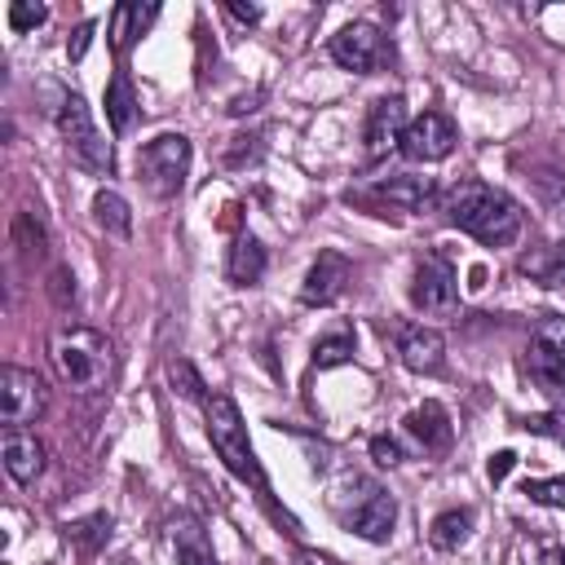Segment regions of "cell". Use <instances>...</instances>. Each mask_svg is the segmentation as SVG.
I'll use <instances>...</instances> for the list:
<instances>
[{"label": "cell", "mask_w": 565, "mask_h": 565, "mask_svg": "<svg viewBox=\"0 0 565 565\" xmlns=\"http://www.w3.org/2000/svg\"><path fill=\"white\" fill-rule=\"evenodd\" d=\"M371 455H375V463H384V468L402 463V446L388 441V437H375V441H371Z\"/></svg>", "instance_id": "d6a6232c"}, {"label": "cell", "mask_w": 565, "mask_h": 565, "mask_svg": "<svg viewBox=\"0 0 565 565\" xmlns=\"http://www.w3.org/2000/svg\"><path fill=\"white\" fill-rule=\"evenodd\" d=\"M455 146H459V128H455V119L441 115V110H424V115H415V119L406 124L397 150H402L411 163H441Z\"/></svg>", "instance_id": "ba28073f"}, {"label": "cell", "mask_w": 565, "mask_h": 565, "mask_svg": "<svg viewBox=\"0 0 565 565\" xmlns=\"http://www.w3.org/2000/svg\"><path fill=\"white\" fill-rule=\"evenodd\" d=\"M349 282H353V260H349L344 252L327 247V252H318L313 265L305 269L300 305H309V309H327V305H335V300L349 291Z\"/></svg>", "instance_id": "7c38bea8"}, {"label": "cell", "mask_w": 565, "mask_h": 565, "mask_svg": "<svg viewBox=\"0 0 565 565\" xmlns=\"http://www.w3.org/2000/svg\"><path fill=\"white\" fill-rule=\"evenodd\" d=\"M534 344H543L547 353L565 358V313H547V318L534 327Z\"/></svg>", "instance_id": "83f0119b"}, {"label": "cell", "mask_w": 565, "mask_h": 565, "mask_svg": "<svg viewBox=\"0 0 565 565\" xmlns=\"http://www.w3.org/2000/svg\"><path fill=\"white\" fill-rule=\"evenodd\" d=\"M468 534H472V512H468V508H446V512H437L433 525H428V543H433L437 552H459V547L468 543Z\"/></svg>", "instance_id": "7402d4cb"}, {"label": "cell", "mask_w": 565, "mask_h": 565, "mask_svg": "<svg viewBox=\"0 0 565 565\" xmlns=\"http://www.w3.org/2000/svg\"><path fill=\"white\" fill-rule=\"evenodd\" d=\"M411 305L424 309V313H455V305H459V282H455V265H450L441 252H428V256L415 265Z\"/></svg>", "instance_id": "30bf717a"}, {"label": "cell", "mask_w": 565, "mask_h": 565, "mask_svg": "<svg viewBox=\"0 0 565 565\" xmlns=\"http://www.w3.org/2000/svg\"><path fill=\"white\" fill-rule=\"evenodd\" d=\"M159 18V4H132V0H124V4H115L110 9V49L124 57L141 35H146V26Z\"/></svg>", "instance_id": "d6986e66"}, {"label": "cell", "mask_w": 565, "mask_h": 565, "mask_svg": "<svg viewBox=\"0 0 565 565\" xmlns=\"http://www.w3.org/2000/svg\"><path fill=\"white\" fill-rule=\"evenodd\" d=\"M406 102L402 93H384L371 102L366 110V128H362V141H366V159H384L393 146H402V132H406Z\"/></svg>", "instance_id": "4fadbf2b"}, {"label": "cell", "mask_w": 565, "mask_h": 565, "mask_svg": "<svg viewBox=\"0 0 565 565\" xmlns=\"http://www.w3.org/2000/svg\"><path fill=\"white\" fill-rule=\"evenodd\" d=\"M265 269H269L265 243H260L256 234H238L234 247H230V256H225V278H230L234 287H256V282L265 278Z\"/></svg>", "instance_id": "ac0fdd59"}, {"label": "cell", "mask_w": 565, "mask_h": 565, "mask_svg": "<svg viewBox=\"0 0 565 565\" xmlns=\"http://www.w3.org/2000/svg\"><path fill=\"white\" fill-rule=\"evenodd\" d=\"M441 199V190L428 181V177H388V181H371L366 190H349V203H362L371 207L375 216H388V212H424Z\"/></svg>", "instance_id": "52a82bcc"}, {"label": "cell", "mask_w": 565, "mask_h": 565, "mask_svg": "<svg viewBox=\"0 0 565 565\" xmlns=\"http://www.w3.org/2000/svg\"><path fill=\"white\" fill-rule=\"evenodd\" d=\"M516 269H521L525 278L543 282V287H565V238H561V243H543V247L525 252V256L516 260Z\"/></svg>", "instance_id": "ffe728a7"}, {"label": "cell", "mask_w": 565, "mask_h": 565, "mask_svg": "<svg viewBox=\"0 0 565 565\" xmlns=\"http://www.w3.org/2000/svg\"><path fill=\"white\" fill-rule=\"evenodd\" d=\"M521 494L530 503H543V508H565V477H543V481H525Z\"/></svg>", "instance_id": "484cf974"}, {"label": "cell", "mask_w": 565, "mask_h": 565, "mask_svg": "<svg viewBox=\"0 0 565 565\" xmlns=\"http://www.w3.org/2000/svg\"><path fill=\"white\" fill-rule=\"evenodd\" d=\"M437 207L446 212V221L463 234H472L486 247H512L521 238V207L512 194L486 185V181H455L450 190H441Z\"/></svg>", "instance_id": "7a4b0ae2"}, {"label": "cell", "mask_w": 565, "mask_h": 565, "mask_svg": "<svg viewBox=\"0 0 565 565\" xmlns=\"http://www.w3.org/2000/svg\"><path fill=\"white\" fill-rule=\"evenodd\" d=\"M335 508H340L344 525H349L358 539H366V543H384V539L393 534V525H397V503H393V494L380 490V486H371V481H362V494H358V499L335 503Z\"/></svg>", "instance_id": "9c48e42d"}, {"label": "cell", "mask_w": 565, "mask_h": 565, "mask_svg": "<svg viewBox=\"0 0 565 565\" xmlns=\"http://www.w3.org/2000/svg\"><path fill=\"white\" fill-rule=\"evenodd\" d=\"M57 132L66 141V154L79 168H88L97 177H110L115 172V150L102 137V128L93 124V110H88V102L79 93H66L62 97V106H57Z\"/></svg>", "instance_id": "5b68a950"}, {"label": "cell", "mask_w": 565, "mask_h": 565, "mask_svg": "<svg viewBox=\"0 0 565 565\" xmlns=\"http://www.w3.org/2000/svg\"><path fill=\"white\" fill-rule=\"evenodd\" d=\"M199 406H203L207 441H212V450L221 455V463H225L243 486H252V490H256L260 508H265L274 521H287V525L296 530V521L274 503L269 477H265V468H260V459H256V450H252V441H247V424H243V415H238V402H234L230 393H221V388H207Z\"/></svg>", "instance_id": "6da1fadb"}, {"label": "cell", "mask_w": 565, "mask_h": 565, "mask_svg": "<svg viewBox=\"0 0 565 565\" xmlns=\"http://www.w3.org/2000/svg\"><path fill=\"white\" fill-rule=\"evenodd\" d=\"M93 221H97L106 234H115V238H128V234H132V212H128L124 194H115V190H106V185L93 194Z\"/></svg>", "instance_id": "603a6c76"}, {"label": "cell", "mask_w": 565, "mask_h": 565, "mask_svg": "<svg viewBox=\"0 0 565 565\" xmlns=\"http://www.w3.org/2000/svg\"><path fill=\"white\" fill-rule=\"evenodd\" d=\"M397 353H402V366H406V371L437 375L441 362H446V340H441V331H433V327H402Z\"/></svg>", "instance_id": "2e32d148"}, {"label": "cell", "mask_w": 565, "mask_h": 565, "mask_svg": "<svg viewBox=\"0 0 565 565\" xmlns=\"http://www.w3.org/2000/svg\"><path fill=\"white\" fill-rule=\"evenodd\" d=\"M177 561L181 565H216V556L207 547V534L194 521H181L177 525Z\"/></svg>", "instance_id": "cb8c5ba5"}, {"label": "cell", "mask_w": 565, "mask_h": 565, "mask_svg": "<svg viewBox=\"0 0 565 565\" xmlns=\"http://www.w3.org/2000/svg\"><path fill=\"white\" fill-rule=\"evenodd\" d=\"M327 53H331L335 66L358 71V75H375V71L393 66V57H397V53H393V40H388L375 22H349V26H340V31L331 35Z\"/></svg>", "instance_id": "8992f818"}, {"label": "cell", "mask_w": 565, "mask_h": 565, "mask_svg": "<svg viewBox=\"0 0 565 565\" xmlns=\"http://www.w3.org/2000/svg\"><path fill=\"white\" fill-rule=\"evenodd\" d=\"M225 13L238 18V22H260V9L256 4H225Z\"/></svg>", "instance_id": "e575fe53"}, {"label": "cell", "mask_w": 565, "mask_h": 565, "mask_svg": "<svg viewBox=\"0 0 565 565\" xmlns=\"http://www.w3.org/2000/svg\"><path fill=\"white\" fill-rule=\"evenodd\" d=\"M512 463H516V455H512V450H499V455H490V463H486L490 481H503V477L512 472Z\"/></svg>", "instance_id": "836d02e7"}, {"label": "cell", "mask_w": 565, "mask_h": 565, "mask_svg": "<svg viewBox=\"0 0 565 565\" xmlns=\"http://www.w3.org/2000/svg\"><path fill=\"white\" fill-rule=\"evenodd\" d=\"M49 18V9L44 4H35V0H13L9 4V26L22 35V31H31V26H40Z\"/></svg>", "instance_id": "f546056e"}, {"label": "cell", "mask_w": 565, "mask_h": 565, "mask_svg": "<svg viewBox=\"0 0 565 565\" xmlns=\"http://www.w3.org/2000/svg\"><path fill=\"white\" fill-rule=\"evenodd\" d=\"M525 433L534 437H547V441H561L565 446V411H547V415H525L521 419Z\"/></svg>", "instance_id": "4316f807"}, {"label": "cell", "mask_w": 565, "mask_h": 565, "mask_svg": "<svg viewBox=\"0 0 565 565\" xmlns=\"http://www.w3.org/2000/svg\"><path fill=\"white\" fill-rule=\"evenodd\" d=\"M402 433H406V437L415 441V450H424V455H437V450H446V446L455 441V424H450V415H446L441 402L415 406V411L402 419Z\"/></svg>", "instance_id": "5bb4252c"}, {"label": "cell", "mask_w": 565, "mask_h": 565, "mask_svg": "<svg viewBox=\"0 0 565 565\" xmlns=\"http://www.w3.org/2000/svg\"><path fill=\"white\" fill-rule=\"evenodd\" d=\"M168 375H172V388H177L181 397H190V402H203V393H207V388H203V380L194 375V366H190L185 358H177V362L168 366Z\"/></svg>", "instance_id": "f1b7e54d"}, {"label": "cell", "mask_w": 565, "mask_h": 565, "mask_svg": "<svg viewBox=\"0 0 565 565\" xmlns=\"http://www.w3.org/2000/svg\"><path fill=\"white\" fill-rule=\"evenodd\" d=\"M93 26H97V22L88 18V22H79V26H75V35L66 40V53H71V62H79V57H84V49H88V40H93Z\"/></svg>", "instance_id": "1f68e13d"}, {"label": "cell", "mask_w": 565, "mask_h": 565, "mask_svg": "<svg viewBox=\"0 0 565 565\" xmlns=\"http://www.w3.org/2000/svg\"><path fill=\"white\" fill-rule=\"evenodd\" d=\"M106 534H110V516H93V521L71 530V539H79V543H102Z\"/></svg>", "instance_id": "4dcf8cb0"}, {"label": "cell", "mask_w": 565, "mask_h": 565, "mask_svg": "<svg viewBox=\"0 0 565 565\" xmlns=\"http://www.w3.org/2000/svg\"><path fill=\"white\" fill-rule=\"evenodd\" d=\"M521 371L556 411H565V358L547 353L543 344H530L525 358H521Z\"/></svg>", "instance_id": "e0dca14e"}, {"label": "cell", "mask_w": 565, "mask_h": 565, "mask_svg": "<svg viewBox=\"0 0 565 565\" xmlns=\"http://www.w3.org/2000/svg\"><path fill=\"white\" fill-rule=\"evenodd\" d=\"M106 119H110V132H115V137H124V132L132 128V119H137L132 79H128L124 66H119V71L110 75V84H106Z\"/></svg>", "instance_id": "44dd1931"}, {"label": "cell", "mask_w": 565, "mask_h": 565, "mask_svg": "<svg viewBox=\"0 0 565 565\" xmlns=\"http://www.w3.org/2000/svg\"><path fill=\"white\" fill-rule=\"evenodd\" d=\"M0 455H4V472H9L18 486H31V481L44 472V446H40V437L26 433V428H4Z\"/></svg>", "instance_id": "9a60e30c"}, {"label": "cell", "mask_w": 565, "mask_h": 565, "mask_svg": "<svg viewBox=\"0 0 565 565\" xmlns=\"http://www.w3.org/2000/svg\"><path fill=\"white\" fill-rule=\"evenodd\" d=\"M190 177V137L159 132L137 150V181L150 199H177Z\"/></svg>", "instance_id": "277c9868"}, {"label": "cell", "mask_w": 565, "mask_h": 565, "mask_svg": "<svg viewBox=\"0 0 565 565\" xmlns=\"http://www.w3.org/2000/svg\"><path fill=\"white\" fill-rule=\"evenodd\" d=\"M543 565H565V547H543Z\"/></svg>", "instance_id": "d590c367"}, {"label": "cell", "mask_w": 565, "mask_h": 565, "mask_svg": "<svg viewBox=\"0 0 565 565\" xmlns=\"http://www.w3.org/2000/svg\"><path fill=\"white\" fill-rule=\"evenodd\" d=\"M0 402H4V428H22L35 424L49 406V388L35 371L26 366H4L0 371Z\"/></svg>", "instance_id": "8fae6325"}, {"label": "cell", "mask_w": 565, "mask_h": 565, "mask_svg": "<svg viewBox=\"0 0 565 565\" xmlns=\"http://www.w3.org/2000/svg\"><path fill=\"white\" fill-rule=\"evenodd\" d=\"M49 358L71 388H97L110 375V344L93 327H66L53 335Z\"/></svg>", "instance_id": "3957f363"}, {"label": "cell", "mask_w": 565, "mask_h": 565, "mask_svg": "<svg viewBox=\"0 0 565 565\" xmlns=\"http://www.w3.org/2000/svg\"><path fill=\"white\" fill-rule=\"evenodd\" d=\"M349 358H353V331H335V335H327V340L313 344V366H318V371L340 366V362H349Z\"/></svg>", "instance_id": "d4e9b609"}]
</instances>
